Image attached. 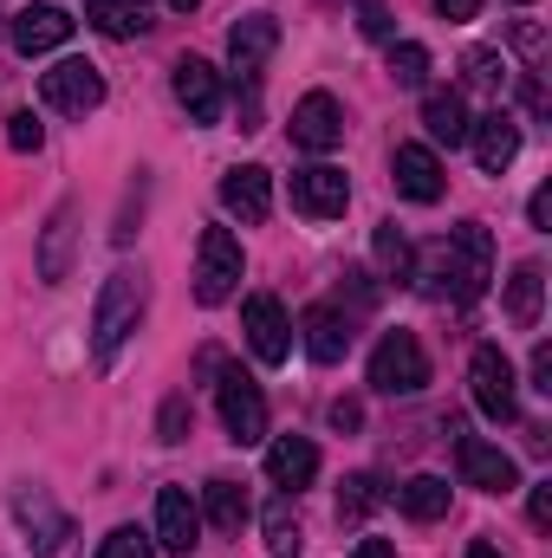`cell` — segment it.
Segmentation results:
<instances>
[{
	"label": "cell",
	"instance_id": "1",
	"mask_svg": "<svg viewBox=\"0 0 552 558\" xmlns=\"http://www.w3.org/2000/svg\"><path fill=\"white\" fill-rule=\"evenodd\" d=\"M494 279V234L481 221H461L448 228L442 241L416 247L410 254V286L429 299H455V305H475Z\"/></svg>",
	"mask_w": 552,
	"mask_h": 558
},
{
	"label": "cell",
	"instance_id": "2",
	"mask_svg": "<svg viewBox=\"0 0 552 558\" xmlns=\"http://www.w3.org/2000/svg\"><path fill=\"white\" fill-rule=\"evenodd\" d=\"M143 305H149V286H143L137 267H118V274L105 279L98 312H92V351H98V364H111L124 351V338L143 325Z\"/></svg>",
	"mask_w": 552,
	"mask_h": 558
},
{
	"label": "cell",
	"instance_id": "3",
	"mask_svg": "<svg viewBox=\"0 0 552 558\" xmlns=\"http://www.w3.org/2000/svg\"><path fill=\"white\" fill-rule=\"evenodd\" d=\"M13 520L39 558H79V526L46 487H13Z\"/></svg>",
	"mask_w": 552,
	"mask_h": 558
},
{
	"label": "cell",
	"instance_id": "4",
	"mask_svg": "<svg viewBox=\"0 0 552 558\" xmlns=\"http://www.w3.org/2000/svg\"><path fill=\"white\" fill-rule=\"evenodd\" d=\"M429 384V351L416 331H384V344L371 351V390L384 397H416Z\"/></svg>",
	"mask_w": 552,
	"mask_h": 558
},
{
	"label": "cell",
	"instance_id": "5",
	"mask_svg": "<svg viewBox=\"0 0 552 558\" xmlns=\"http://www.w3.org/2000/svg\"><path fill=\"white\" fill-rule=\"evenodd\" d=\"M241 274H248V260H241V241H235L228 228H202V241H195V299H202V305H221V299H235Z\"/></svg>",
	"mask_w": 552,
	"mask_h": 558
},
{
	"label": "cell",
	"instance_id": "6",
	"mask_svg": "<svg viewBox=\"0 0 552 558\" xmlns=\"http://www.w3.org/2000/svg\"><path fill=\"white\" fill-rule=\"evenodd\" d=\"M468 384H475V410L488 422H514L520 410V377H514V357L501 351V344H481L475 357H468Z\"/></svg>",
	"mask_w": 552,
	"mask_h": 558
},
{
	"label": "cell",
	"instance_id": "7",
	"mask_svg": "<svg viewBox=\"0 0 552 558\" xmlns=\"http://www.w3.org/2000/svg\"><path fill=\"white\" fill-rule=\"evenodd\" d=\"M39 98L65 118H92L105 105V72L92 59H59L52 72H39Z\"/></svg>",
	"mask_w": 552,
	"mask_h": 558
},
{
	"label": "cell",
	"instance_id": "8",
	"mask_svg": "<svg viewBox=\"0 0 552 558\" xmlns=\"http://www.w3.org/2000/svg\"><path fill=\"white\" fill-rule=\"evenodd\" d=\"M221 384H215V397H221V422H228V441H241V448H254L261 435H267V397H261V384L254 377H241V371H215Z\"/></svg>",
	"mask_w": 552,
	"mask_h": 558
},
{
	"label": "cell",
	"instance_id": "9",
	"mask_svg": "<svg viewBox=\"0 0 552 558\" xmlns=\"http://www.w3.org/2000/svg\"><path fill=\"white\" fill-rule=\"evenodd\" d=\"M292 208H299L305 221H338V215L351 208V182H345V169H332V162L299 169V175H292Z\"/></svg>",
	"mask_w": 552,
	"mask_h": 558
},
{
	"label": "cell",
	"instance_id": "10",
	"mask_svg": "<svg viewBox=\"0 0 552 558\" xmlns=\"http://www.w3.org/2000/svg\"><path fill=\"white\" fill-rule=\"evenodd\" d=\"M241 331H248V351H254L261 364H286L292 325H286V305H279L274 292H254V299L241 305Z\"/></svg>",
	"mask_w": 552,
	"mask_h": 558
},
{
	"label": "cell",
	"instance_id": "11",
	"mask_svg": "<svg viewBox=\"0 0 552 558\" xmlns=\"http://www.w3.org/2000/svg\"><path fill=\"white\" fill-rule=\"evenodd\" d=\"M455 461H461V481H468V487H481V494H514V487H520L514 454H507V448H494V441L461 435V441H455Z\"/></svg>",
	"mask_w": 552,
	"mask_h": 558
},
{
	"label": "cell",
	"instance_id": "12",
	"mask_svg": "<svg viewBox=\"0 0 552 558\" xmlns=\"http://www.w3.org/2000/svg\"><path fill=\"white\" fill-rule=\"evenodd\" d=\"M176 105L189 111V124H221V72L208 59H176Z\"/></svg>",
	"mask_w": 552,
	"mask_h": 558
},
{
	"label": "cell",
	"instance_id": "13",
	"mask_svg": "<svg viewBox=\"0 0 552 558\" xmlns=\"http://www.w3.org/2000/svg\"><path fill=\"white\" fill-rule=\"evenodd\" d=\"M221 208L235 215V221H267L274 215V175L261 169V162H241V169H228L221 175Z\"/></svg>",
	"mask_w": 552,
	"mask_h": 558
},
{
	"label": "cell",
	"instance_id": "14",
	"mask_svg": "<svg viewBox=\"0 0 552 558\" xmlns=\"http://www.w3.org/2000/svg\"><path fill=\"white\" fill-rule=\"evenodd\" d=\"M299 338H305V357L312 364H345V351H351V312H338V305H305V318H299Z\"/></svg>",
	"mask_w": 552,
	"mask_h": 558
},
{
	"label": "cell",
	"instance_id": "15",
	"mask_svg": "<svg viewBox=\"0 0 552 558\" xmlns=\"http://www.w3.org/2000/svg\"><path fill=\"white\" fill-rule=\"evenodd\" d=\"M292 143L299 149H338L345 143V111H338L332 92H305L292 105Z\"/></svg>",
	"mask_w": 552,
	"mask_h": 558
},
{
	"label": "cell",
	"instance_id": "16",
	"mask_svg": "<svg viewBox=\"0 0 552 558\" xmlns=\"http://www.w3.org/2000/svg\"><path fill=\"white\" fill-rule=\"evenodd\" d=\"M391 175H397V195H410V202H442V189H448L442 156H435L429 143H397Z\"/></svg>",
	"mask_w": 552,
	"mask_h": 558
},
{
	"label": "cell",
	"instance_id": "17",
	"mask_svg": "<svg viewBox=\"0 0 552 558\" xmlns=\"http://www.w3.org/2000/svg\"><path fill=\"white\" fill-rule=\"evenodd\" d=\"M279 46V20L274 13H248V20H235V33H228V65H235V78H261V65L274 59Z\"/></svg>",
	"mask_w": 552,
	"mask_h": 558
},
{
	"label": "cell",
	"instance_id": "18",
	"mask_svg": "<svg viewBox=\"0 0 552 558\" xmlns=\"http://www.w3.org/2000/svg\"><path fill=\"white\" fill-rule=\"evenodd\" d=\"M202 539V507L189 500V487H163L156 494V546L163 553H195Z\"/></svg>",
	"mask_w": 552,
	"mask_h": 558
},
{
	"label": "cell",
	"instance_id": "19",
	"mask_svg": "<svg viewBox=\"0 0 552 558\" xmlns=\"http://www.w3.org/2000/svg\"><path fill=\"white\" fill-rule=\"evenodd\" d=\"M468 143H475L481 175H507V162L520 156V124H514L507 111H488V118H475V124H468Z\"/></svg>",
	"mask_w": 552,
	"mask_h": 558
},
{
	"label": "cell",
	"instance_id": "20",
	"mask_svg": "<svg viewBox=\"0 0 552 558\" xmlns=\"http://www.w3.org/2000/svg\"><path fill=\"white\" fill-rule=\"evenodd\" d=\"M72 26H79V20H72L65 7H46V0H39V7H26V13L7 26V39H13V46L33 59V52H52V46H65V39H72Z\"/></svg>",
	"mask_w": 552,
	"mask_h": 558
},
{
	"label": "cell",
	"instance_id": "21",
	"mask_svg": "<svg viewBox=\"0 0 552 558\" xmlns=\"http://www.w3.org/2000/svg\"><path fill=\"white\" fill-rule=\"evenodd\" d=\"M312 474H319V448L305 435H279L274 448H267V481L274 487L299 494V487H312Z\"/></svg>",
	"mask_w": 552,
	"mask_h": 558
},
{
	"label": "cell",
	"instance_id": "22",
	"mask_svg": "<svg viewBox=\"0 0 552 558\" xmlns=\"http://www.w3.org/2000/svg\"><path fill=\"white\" fill-rule=\"evenodd\" d=\"M72 221H79V208L59 202L52 221H46V234H39V279H46V286H59L65 267H72Z\"/></svg>",
	"mask_w": 552,
	"mask_h": 558
},
{
	"label": "cell",
	"instance_id": "23",
	"mask_svg": "<svg viewBox=\"0 0 552 558\" xmlns=\"http://www.w3.org/2000/svg\"><path fill=\"white\" fill-rule=\"evenodd\" d=\"M422 124H429V143H448L455 149V143H468V124L475 118H468L461 92H429L422 98Z\"/></svg>",
	"mask_w": 552,
	"mask_h": 558
},
{
	"label": "cell",
	"instance_id": "24",
	"mask_svg": "<svg viewBox=\"0 0 552 558\" xmlns=\"http://www.w3.org/2000/svg\"><path fill=\"white\" fill-rule=\"evenodd\" d=\"M85 20L105 39H137V33H149V7L143 0H85Z\"/></svg>",
	"mask_w": 552,
	"mask_h": 558
},
{
	"label": "cell",
	"instance_id": "25",
	"mask_svg": "<svg viewBox=\"0 0 552 558\" xmlns=\"http://www.w3.org/2000/svg\"><path fill=\"white\" fill-rule=\"evenodd\" d=\"M540 305H547V274L527 260V267H514V279H507V318L520 331H533L540 325Z\"/></svg>",
	"mask_w": 552,
	"mask_h": 558
},
{
	"label": "cell",
	"instance_id": "26",
	"mask_svg": "<svg viewBox=\"0 0 552 558\" xmlns=\"http://www.w3.org/2000/svg\"><path fill=\"white\" fill-rule=\"evenodd\" d=\"M397 507L410 513L416 526L442 520V513H448V481H442V474H410V481L397 487Z\"/></svg>",
	"mask_w": 552,
	"mask_h": 558
},
{
	"label": "cell",
	"instance_id": "27",
	"mask_svg": "<svg viewBox=\"0 0 552 558\" xmlns=\"http://www.w3.org/2000/svg\"><path fill=\"white\" fill-rule=\"evenodd\" d=\"M202 520H208L215 533H241V526H248V494H241L235 481H208V487H202Z\"/></svg>",
	"mask_w": 552,
	"mask_h": 558
},
{
	"label": "cell",
	"instance_id": "28",
	"mask_svg": "<svg viewBox=\"0 0 552 558\" xmlns=\"http://www.w3.org/2000/svg\"><path fill=\"white\" fill-rule=\"evenodd\" d=\"M371 254H377V267L384 279H397V286H410V234L397 228V221H377V234H371Z\"/></svg>",
	"mask_w": 552,
	"mask_h": 558
},
{
	"label": "cell",
	"instance_id": "29",
	"mask_svg": "<svg viewBox=\"0 0 552 558\" xmlns=\"http://www.w3.org/2000/svg\"><path fill=\"white\" fill-rule=\"evenodd\" d=\"M261 526H267V553H274V558H299L305 533H299V513H292V500H274Z\"/></svg>",
	"mask_w": 552,
	"mask_h": 558
},
{
	"label": "cell",
	"instance_id": "30",
	"mask_svg": "<svg viewBox=\"0 0 552 558\" xmlns=\"http://www.w3.org/2000/svg\"><path fill=\"white\" fill-rule=\"evenodd\" d=\"M391 78H397L404 92H422V85H429V46L397 39V46H391Z\"/></svg>",
	"mask_w": 552,
	"mask_h": 558
},
{
	"label": "cell",
	"instance_id": "31",
	"mask_svg": "<svg viewBox=\"0 0 552 558\" xmlns=\"http://www.w3.org/2000/svg\"><path fill=\"white\" fill-rule=\"evenodd\" d=\"M384 507V487L371 481V474H351L345 487H338V520H364V513H377Z\"/></svg>",
	"mask_w": 552,
	"mask_h": 558
},
{
	"label": "cell",
	"instance_id": "32",
	"mask_svg": "<svg viewBox=\"0 0 552 558\" xmlns=\"http://www.w3.org/2000/svg\"><path fill=\"white\" fill-rule=\"evenodd\" d=\"M468 85H481V92H501V85H507V59H501L494 46L468 52Z\"/></svg>",
	"mask_w": 552,
	"mask_h": 558
},
{
	"label": "cell",
	"instance_id": "33",
	"mask_svg": "<svg viewBox=\"0 0 552 558\" xmlns=\"http://www.w3.org/2000/svg\"><path fill=\"white\" fill-rule=\"evenodd\" d=\"M189 397H169V403H163V416H156V441H169V448H176V441H189Z\"/></svg>",
	"mask_w": 552,
	"mask_h": 558
},
{
	"label": "cell",
	"instance_id": "34",
	"mask_svg": "<svg viewBox=\"0 0 552 558\" xmlns=\"http://www.w3.org/2000/svg\"><path fill=\"white\" fill-rule=\"evenodd\" d=\"M358 33H364V39H397V13H391L384 0H364V7H358Z\"/></svg>",
	"mask_w": 552,
	"mask_h": 558
},
{
	"label": "cell",
	"instance_id": "35",
	"mask_svg": "<svg viewBox=\"0 0 552 558\" xmlns=\"http://www.w3.org/2000/svg\"><path fill=\"white\" fill-rule=\"evenodd\" d=\"M7 143H13L20 156H33V149L46 143V124H39L33 111H13V118H7Z\"/></svg>",
	"mask_w": 552,
	"mask_h": 558
},
{
	"label": "cell",
	"instance_id": "36",
	"mask_svg": "<svg viewBox=\"0 0 552 558\" xmlns=\"http://www.w3.org/2000/svg\"><path fill=\"white\" fill-rule=\"evenodd\" d=\"M98 558H149V533H137V526H118V533L98 546Z\"/></svg>",
	"mask_w": 552,
	"mask_h": 558
},
{
	"label": "cell",
	"instance_id": "37",
	"mask_svg": "<svg viewBox=\"0 0 552 558\" xmlns=\"http://www.w3.org/2000/svg\"><path fill=\"white\" fill-rule=\"evenodd\" d=\"M527 513H533V526H540V533L552 526V481H540V487H533V500H527Z\"/></svg>",
	"mask_w": 552,
	"mask_h": 558
},
{
	"label": "cell",
	"instance_id": "38",
	"mask_svg": "<svg viewBox=\"0 0 552 558\" xmlns=\"http://www.w3.org/2000/svg\"><path fill=\"white\" fill-rule=\"evenodd\" d=\"M533 390L552 397V344H533Z\"/></svg>",
	"mask_w": 552,
	"mask_h": 558
},
{
	"label": "cell",
	"instance_id": "39",
	"mask_svg": "<svg viewBox=\"0 0 552 558\" xmlns=\"http://www.w3.org/2000/svg\"><path fill=\"white\" fill-rule=\"evenodd\" d=\"M435 13H442L448 26H461V20H475V13H481V0H435Z\"/></svg>",
	"mask_w": 552,
	"mask_h": 558
},
{
	"label": "cell",
	"instance_id": "40",
	"mask_svg": "<svg viewBox=\"0 0 552 558\" xmlns=\"http://www.w3.org/2000/svg\"><path fill=\"white\" fill-rule=\"evenodd\" d=\"M358 422H364V410H358L351 397H338V403H332V428H338V435H345V428H358Z\"/></svg>",
	"mask_w": 552,
	"mask_h": 558
},
{
	"label": "cell",
	"instance_id": "41",
	"mask_svg": "<svg viewBox=\"0 0 552 558\" xmlns=\"http://www.w3.org/2000/svg\"><path fill=\"white\" fill-rule=\"evenodd\" d=\"M527 215H533V228L547 234V228H552V189H533V202H527Z\"/></svg>",
	"mask_w": 552,
	"mask_h": 558
},
{
	"label": "cell",
	"instance_id": "42",
	"mask_svg": "<svg viewBox=\"0 0 552 558\" xmlns=\"http://www.w3.org/2000/svg\"><path fill=\"white\" fill-rule=\"evenodd\" d=\"M351 558H397V546H391V539H358Z\"/></svg>",
	"mask_w": 552,
	"mask_h": 558
},
{
	"label": "cell",
	"instance_id": "43",
	"mask_svg": "<svg viewBox=\"0 0 552 558\" xmlns=\"http://www.w3.org/2000/svg\"><path fill=\"white\" fill-rule=\"evenodd\" d=\"M468 558H501V546H488V539H475V546H468Z\"/></svg>",
	"mask_w": 552,
	"mask_h": 558
},
{
	"label": "cell",
	"instance_id": "44",
	"mask_svg": "<svg viewBox=\"0 0 552 558\" xmlns=\"http://www.w3.org/2000/svg\"><path fill=\"white\" fill-rule=\"evenodd\" d=\"M163 7H176V13H195V7H202V0H163Z\"/></svg>",
	"mask_w": 552,
	"mask_h": 558
},
{
	"label": "cell",
	"instance_id": "45",
	"mask_svg": "<svg viewBox=\"0 0 552 558\" xmlns=\"http://www.w3.org/2000/svg\"><path fill=\"white\" fill-rule=\"evenodd\" d=\"M514 7H533V0H514Z\"/></svg>",
	"mask_w": 552,
	"mask_h": 558
}]
</instances>
